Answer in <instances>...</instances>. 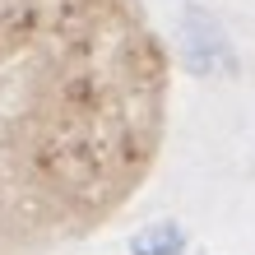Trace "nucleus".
Instances as JSON below:
<instances>
[{
	"mask_svg": "<svg viewBox=\"0 0 255 255\" xmlns=\"http://www.w3.org/2000/svg\"><path fill=\"white\" fill-rule=\"evenodd\" d=\"M181 251H186V232L176 223H153L130 237V255H181Z\"/></svg>",
	"mask_w": 255,
	"mask_h": 255,
	"instance_id": "nucleus-2",
	"label": "nucleus"
},
{
	"mask_svg": "<svg viewBox=\"0 0 255 255\" xmlns=\"http://www.w3.org/2000/svg\"><path fill=\"white\" fill-rule=\"evenodd\" d=\"M162 107L130 0H0V255L79 237L134 195Z\"/></svg>",
	"mask_w": 255,
	"mask_h": 255,
	"instance_id": "nucleus-1",
	"label": "nucleus"
}]
</instances>
